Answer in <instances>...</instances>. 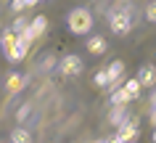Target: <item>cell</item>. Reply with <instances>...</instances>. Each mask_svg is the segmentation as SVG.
Listing matches in <instances>:
<instances>
[{
	"label": "cell",
	"instance_id": "5bb4252c",
	"mask_svg": "<svg viewBox=\"0 0 156 143\" xmlns=\"http://www.w3.org/2000/svg\"><path fill=\"white\" fill-rule=\"evenodd\" d=\"M29 114H32V106H29V103H27V106H21V109H19V114H16V119H19V122H24V119L29 117Z\"/></svg>",
	"mask_w": 156,
	"mask_h": 143
},
{
	"label": "cell",
	"instance_id": "4fadbf2b",
	"mask_svg": "<svg viewBox=\"0 0 156 143\" xmlns=\"http://www.w3.org/2000/svg\"><path fill=\"white\" fill-rule=\"evenodd\" d=\"M11 141L13 143H32V135L27 133V130H21V127H16V130L11 133Z\"/></svg>",
	"mask_w": 156,
	"mask_h": 143
},
{
	"label": "cell",
	"instance_id": "ba28073f",
	"mask_svg": "<svg viewBox=\"0 0 156 143\" xmlns=\"http://www.w3.org/2000/svg\"><path fill=\"white\" fill-rule=\"evenodd\" d=\"M24 85H27V77L24 74H11L8 77V93H13V95H16Z\"/></svg>",
	"mask_w": 156,
	"mask_h": 143
},
{
	"label": "cell",
	"instance_id": "5b68a950",
	"mask_svg": "<svg viewBox=\"0 0 156 143\" xmlns=\"http://www.w3.org/2000/svg\"><path fill=\"white\" fill-rule=\"evenodd\" d=\"M61 74H69V77L82 74V59H80V56H66V59L61 61Z\"/></svg>",
	"mask_w": 156,
	"mask_h": 143
},
{
	"label": "cell",
	"instance_id": "30bf717a",
	"mask_svg": "<svg viewBox=\"0 0 156 143\" xmlns=\"http://www.w3.org/2000/svg\"><path fill=\"white\" fill-rule=\"evenodd\" d=\"M111 122H114L116 127H122L124 122H127V111H124V106H114V109H111Z\"/></svg>",
	"mask_w": 156,
	"mask_h": 143
},
{
	"label": "cell",
	"instance_id": "3957f363",
	"mask_svg": "<svg viewBox=\"0 0 156 143\" xmlns=\"http://www.w3.org/2000/svg\"><path fill=\"white\" fill-rule=\"evenodd\" d=\"M111 29H114L116 34H127L132 29V16H130V11H114L111 13Z\"/></svg>",
	"mask_w": 156,
	"mask_h": 143
},
{
	"label": "cell",
	"instance_id": "2e32d148",
	"mask_svg": "<svg viewBox=\"0 0 156 143\" xmlns=\"http://www.w3.org/2000/svg\"><path fill=\"white\" fill-rule=\"evenodd\" d=\"M146 19H148V21H154V19H156V5H154V3L146 8Z\"/></svg>",
	"mask_w": 156,
	"mask_h": 143
},
{
	"label": "cell",
	"instance_id": "8fae6325",
	"mask_svg": "<svg viewBox=\"0 0 156 143\" xmlns=\"http://www.w3.org/2000/svg\"><path fill=\"white\" fill-rule=\"evenodd\" d=\"M127 101H130V95L124 93L122 85H119V88H114V93H111V103H114V106H124Z\"/></svg>",
	"mask_w": 156,
	"mask_h": 143
},
{
	"label": "cell",
	"instance_id": "9c48e42d",
	"mask_svg": "<svg viewBox=\"0 0 156 143\" xmlns=\"http://www.w3.org/2000/svg\"><path fill=\"white\" fill-rule=\"evenodd\" d=\"M87 51L95 53V56L106 53V40H103V37H90V42H87Z\"/></svg>",
	"mask_w": 156,
	"mask_h": 143
},
{
	"label": "cell",
	"instance_id": "277c9868",
	"mask_svg": "<svg viewBox=\"0 0 156 143\" xmlns=\"http://www.w3.org/2000/svg\"><path fill=\"white\" fill-rule=\"evenodd\" d=\"M135 138H138V125H135L132 119H127V122L119 127L116 141H119V143H135Z\"/></svg>",
	"mask_w": 156,
	"mask_h": 143
},
{
	"label": "cell",
	"instance_id": "9a60e30c",
	"mask_svg": "<svg viewBox=\"0 0 156 143\" xmlns=\"http://www.w3.org/2000/svg\"><path fill=\"white\" fill-rule=\"evenodd\" d=\"M95 85H101V88H106V85H108V77H106V69H101L98 74H95Z\"/></svg>",
	"mask_w": 156,
	"mask_h": 143
},
{
	"label": "cell",
	"instance_id": "7a4b0ae2",
	"mask_svg": "<svg viewBox=\"0 0 156 143\" xmlns=\"http://www.w3.org/2000/svg\"><path fill=\"white\" fill-rule=\"evenodd\" d=\"M90 27H93V16H90V11H85V8H74L72 13H69V29L77 34H85V32H90Z\"/></svg>",
	"mask_w": 156,
	"mask_h": 143
},
{
	"label": "cell",
	"instance_id": "ac0fdd59",
	"mask_svg": "<svg viewBox=\"0 0 156 143\" xmlns=\"http://www.w3.org/2000/svg\"><path fill=\"white\" fill-rule=\"evenodd\" d=\"M98 143H101V141H98Z\"/></svg>",
	"mask_w": 156,
	"mask_h": 143
},
{
	"label": "cell",
	"instance_id": "8992f818",
	"mask_svg": "<svg viewBox=\"0 0 156 143\" xmlns=\"http://www.w3.org/2000/svg\"><path fill=\"white\" fill-rule=\"evenodd\" d=\"M122 74H124V64H122V61H114V64H111V66L106 69L108 85H114V88H119V82H122Z\"/></svg>",
	"mask_w": 156,
	"mask_h": 143
},
{
	"label": "cell",
	"instance_id": "7c38bea8",
	"mask_svg": "<svg viewBox=\"0 0 156 143\" xmlns=\"http://www.w3.org/2000/svg\"><path fill=\"white\" fill-rule=\"evenodd\" d=\"M122 88H124V93L130 95V101H132V98H138V95H140V90H143L138 80H127V82H124Z\"/></svg>",
	"mask_w": 156,
	"mask_h": 143
},
{
	"label": "cell",
	"instance_id": "6da1fadb",
	"mask_svg": "<svg viewBox=\"0 0 156 143\" xmlns=\"http://www.w3.org/2000/svg\"><path fill=\"white\" fill-rule=\"evenodd\" d=\"M27 48H29V42H24L13 29H5L3 32V53L11 61H21L27 56Z\"/></svg>",
	"mask_w": 156,
	"mask_h": 143
},
{
	"label": "cell",
	"instance_id": "e0dca14e",
	"mask_svg": "<svg viewBox=\"0 0 156 143\" xmlns=\"http://www.w3.org/2000/svg\"><path fill=\"white\" fill-rule=\"evenodd\" d=\"M13 11H24V3L21 0H13Z\"/></svg>",
	"mask_w": 156,
	"mask_h": 143
},
{
	"label": "cell",
	"instance_id": "52a82bcc",
	"mask_svg": "<svg viewBox=\"0 0 156 143\" xmlns=\"http://www.w3.org/2000/svg\"><path fill=\"white\" fill-rule=\"evenodd\" d=\"M140 82V88H148V85H154V66H143L138 72V77H135Z\"/></svg>",
	"mask_w": 156,
	"mask_h": 143
}]
</instances>
